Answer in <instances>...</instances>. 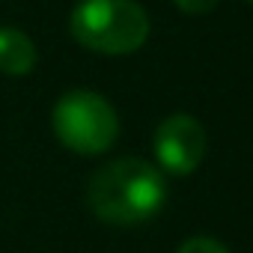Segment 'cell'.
<instances>
[{
  "label": "cell",
  "instance_id": "cell-1",
  "mask_svg": "<svg viewBox=\"0 0 253 253\" xmlns=\"http://www.w3.org/2000/svg\"><path fill=\"white\" fill-rule=\"evenodd\" d=\"M92 214L113 226H137L152 220L167 203L164 173L143 158H116L104 164L86 188Z\"/></svg>",
  "mask_w": 253,
  "mask_h": 253
},
{
  "label": "cell",
  "instance_id": "cell-3",
  "mask_svg": "<svg viewBox=\"0 0 253 253\" xmlns=\"http://www.w3.org/2000/svg\"><path fill=\"white\" fill-rule=\"evenodd\" d=\"M51 125H54L57 140L78 155L107 152L119 134L116 110L110 107L107 98L89 89L66 92L51 113Z\"/></svg>",
  "mask_w": 253,
  "mask_h": 253
},
{
  "label": "cell",
  "instance_id": "cell-4",
  "mask_svg": "<svg viewBox=\"0 0 253 253\" xmlns=\"http://www.w3.org/2000/svg\"><path fill=\"white\" fill-rule=\"evenodd\" d=\"M152 149H155L158 167L164 173L188 176L200 167V161L206 155V131L194 116L176 113V116H167L155 128Z\"/></svg>",
  "mask_w": 253,
  "mask_h": 253
},
{
  "label": "cell",
  "instance_id": "cell-5",
  "mask_svg": "<svg viewBox=\"0 0 253 253\" xmlns=\"http://www.w3.org/2000/svg\"><path fill=\"white\" fill-rule=\"evenodd\" d=\"M36 66V45L27 33L15 27H0V72L3 75H27Z\"/></svg>",
  "mask_w": 253,
  "mask_h": 253
},
{
  "label": "cell",
  "instance_id": "cell-6",
  "mask_svg": "<svg viewBox=\"0 0 253 253\" xmlns=\"http://www.w3.org/2000/svg\"><path fill=\"white\" fill-rule=\"evenodd\" d=\"M176 253H229L220 241L214 238H206V235H197V238H188Z\"/></svg>",
  "mask_w": 253,
  "mask_h": 253
},
{
  "label": "cell",
  "instance_id": "cell-2",
  "mask_svg": "<svg viewBox=\"0 0 253 253\" xmlns=\"http://www.w3.org/2000/svg\"><path fill=\"white\" fill-rule=\"evenodd\" d=\"M69 30L89 51L131 54L149 39V15L137 0H81Z\"/></svg>",
  "mask_w": 253,
  "mask_h": 253
},
{
  "label": "cell",
  "instance_id": "cell-8",
  "mask_svg": "<svg viewBox=\"0 0 253 253\" xmlns=\"http://www.w3.org/2000/svg\"><path fill=\"white\" fill-rule=\"evenodd\" d=\"M250 3H253V0H250Z\"/></svg>",
  "mask_w": 253,
  "mask_h": 253
},
{
  "label": "cell",
  "instance_id": "cell-7",
  "mask_svg": "<svg viewBox=\"0 0 253 253\" xmlns=\"http://www.w3.org/2000/svg\"><path fill=\"white\" fill-rule=\"evenodd\" d=\"M217 3H220V0H176V6H179L185 15H206V12H211Z\"/></svg>",
  "mask_w": 253,
  "mask_h": 253
}]
</instances>
